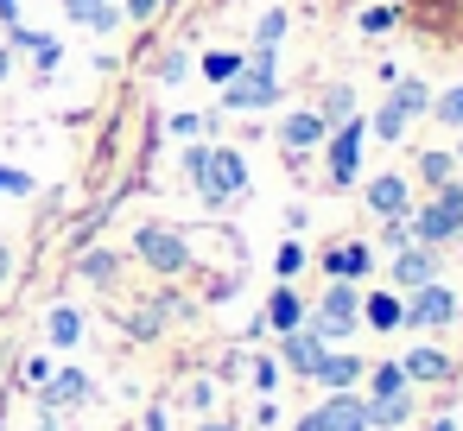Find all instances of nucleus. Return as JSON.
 <instances>
[{
	"mask_svg": "<svg viewBox=\"0 0 463 431\" xmlns=\"http://www.w3.org/2000/svg\"><path fill=\"white\" fill-rule=\"evenodd\" d=\"M355 323H362V292L349 286V279H336L324 298H317V311H311V336L330 349V342H343V336H355Z\"/></svg>",
	"mask_w": 463,
	"mask_h": 431,
	"instance_id": "f257e3e1",
	"label": "nucleus"
},
{
	"mask_svg": "<svg viewBox=\"0 0 463 431\" xmlns=\"http://www.w3.org/2000/svg\"><path fill=\"white\" fill-rule=\"evenodd\" d=\"M273 102H279V70H273V58L254 52V58L241 64V77L222 83V108H229V115H235V108L248 115V108H273Z\"/></svg>",
	"mask_w": 463,
	"mask_h": 431,
	"instance_id": "f03ea898",
	"label": "nucleus"
},
{
	"mask_svg": "<svg viewBox=\"0 0 463 431\" xmlns=\"http://www.w3.org/2000/svg\"><path fill=\"white\" fill-rule=\"evenodd\" d=\"M134 254H140L153 273H165V279L191 267V241H184L178 229H159V222H146V229L134 235Z\"/></svg>",
	"mask_w": 463,
	"mask_h": 431,
	"instance_id": "7ed1b4c3",
	"label": "nucleus"
},
{
	"mask_svg": "<svg viewBox=\"0 0 463 431\" xmlns=\"http://www.w3.org/2000/svg\"><path fill=\"white\" fill-rule=\"evenodd\" d=\"M241 191H248V159H241L235 146H210V172H203L197 197H203V203H229V197H241Z\"/></svg>",
	"mask_w": 463,
	"mask_h": 431,
	"instance_id": "20e7f679",
	"label": "nucleus"
},
{
	"mask_svg": "<svg viewBox=\"0 0 463 431\" xmlns=\"http://www.w3.org/2000/svg\"><path fill=\"white\" fill-rule=\"evenodd\" d=\"M450 317H457V292H450V286H438V279L412 286V298L400 305V323H412V330H444Z\"/></svg>",
	"mask_w": 463,
	"mask_h": 431,
	"instance_id": "39448f33",
	"label": "nucleus"
},
{
	"mask_svg": "<svg viewBox=\"0 0 463 431\" xmlns=\"http://www.w3.org/2000/svg\"><path fill=\"white\" fill-rule=\"evenodd\" d=\"M406 235H412L419 248H444V241H457V235H463V216H457L444 197H431L425 210H406Z\"/></svg>",
	"mask_w": 463,
	"mask_h": 431,
	"instance_id": "423d86ee",
	"label": "nucleus"
},
{
	"mask_svg": "<svg viewBox=\"0 0 463 431\" xmlns=\"http://www.w3.org/2000/svg\"><path fill=\"white\" fill-rule=\"evenodd\" d=\"M362 140H368V121L362 115H349V121H336L330 127V184H355V159H362Z\"/></svg>",
	"mask_w": 463,
	"mask_h": 431,
	"instance_id": "0eeeda50",
	"label": "nucleus"
},
{
	"mask_svg": "<svg viewBox=\"0 0 463 431\" xmlns=\"http://www.w3.org/2000/svg\"><path fill=\"white\" fill-rule=\"evenodd\" d=\"M311 380H317L324 393H349V387L362 380V355H349V349H324L317 368H311Z\"/></svg>",
	"mask_w": 463,
	"mask_h": 431,
	"instance_id": "6e6552de",
	"label": "nucleus"
},
{
	"mask_svg": "<svg viewBox=\"0 0 463 431\" xmlns=\"http://www.w3.org/2000/svg\"><path fill=\"white\" fill-rule=\"evenodd\" d=\"M324 431H368V406H362V393H324V406L311 412Z\"/></svg>",
	"mask_w": 463,
	"mask_h": 431,
	"instance_id": "1a4fd4ad",
	"label": "nucleus"
},
{
	"mask_svg": "<svg viewBox=\"0 0 463 431\" xmlns=\"http://www.w3.org/2000/svg\"><path fill=\"white\" fill-rule=\"evenodd\" d=\"M368 210H374V216H387V222H400V216L412 210V191H406V178H400V172H381V178L368 184Z\"/></svg>",
	"mask_w": 463,
	"mask_h": 431,
	"instance_id": "9d476101",
	"label": "nucleus"
},
{
	"mask_svg": "<svg viewBox=\"0 0 463 431\" xmlns=\"http://www.w3.org/2000/svg\"><path fill=\"white\" fill-rule=\"evenodd\" d=\"M425 279H438V254L431 248H419V241H406L400 254H393V286H425Z\"/></svg>",
	"mask_w": 463,
	"mask_h": 431,
	"instance_id": "9b49d317",
	"label": "nucleus"
},
{
	"mask_svg": "<svg viewBox=\"0 0 463 431\" xmlns=\"http://www.w3.org/2000/svg\"><path fill=\"white\" fill-rule=\"evenodd\" d=\"M317 355H324V342H317V336H311L305 323L279 336V361H286L292 374H311V368H317Z\"/></svg>",
	"mask_w": 463,
	"mask_h": 431,
	"instance_id": "f8f14e48",
	"label": "nucleus"
},
{
	"mask_svg": "<svg viewBox=\"0 0 463 431\" xmlns=\"http://www.w3.org/2000/svg\"><path fill=\"white\" fill-rule=\"evenodd\" d=\"M279 140H286L292 153H311V146H324V140H330V127L317 121V108H305V115H286V127H279Z\"/></svg>",
	"mask_w": 463,
	"mask_h": 431,
	"instance_id": "ddd939ff",
	"label": "nucleus"
},
{
	"mask_svg": "<svg viewBox=\"0 0 463 431\" xmlns=\"http://www.w3.org/2000/svg\"><path fill=\"white\" fill-rule=\"evenodd\" d=\"M368 267H374V248H362V241H349V248H330V254H324V273H330V279H362Z\"/></svg>",
	"mask_w": 463,
	"mask_h": 431,
	"instance_id": "4468645a",
	"label": "nucleus"
},
{
	"mask_svg": "<svg viewBox=\"0 0 463 431\" xmlns=\"http://www.w3.org/2000/svg\"><path fill=\"white\" fill-rule=\"evenodd\" d=\"M260 323H267V330H279V336H286V330H298V323H305V305H298V292H292V286H279V292L267 298Z\"/></svg>",
	"mask_w": 463,
	"mask_h": 431,
	"instance_id": "2eb2a0df",
	"label": "nucleus"
},
{
	"mask_svg": "<svg viewBox=\"0 0 463 431\" xmlns=\"http://www.w3.org/2000/svg\"><path fill=\"white\" fill-rule=\"evenodd\" d=\"M83 399H90V374L83 368H58L45 380V406H83Z\"/></svg>",
	"mask_w": 463,
	"mask_h": 431,
	"instance_id": "dca6fc26",
	"label": "nucleus"
},
{
	"mask_svg": "<svg viewBox=\"0 0 463 431\" xmlns=\"http://www.w3.org/2000/svg\"><path fill=\"white\" fill-rule=\"evenodd\" d=\"M368 406V431H393L412 418V393H381V399H362Z\"/></svg>",
	"mask_w": 463,
	"mask_h": 431,
	"instance_id": "f3484780",
	"label": "nucleus"
},
{
	"mask_svg": "<svg viewBox=\"0 0 463 431\" xmlns=\"http://www.w3.org/2000/svg\"><path fill=\"white\" fill-rule=\"evenodd\" d=\"M45 336H52V349H77V342H83V311H77V305H52Z\"/></svg>",
	"mask_w": 463,
	"mask_h": 431,
	"instance_id": "a211bd4d",
	"label": "nucleus"
},
{
	"mask_svg": "<svg viewBox=\"0 0 463 431\" xmlns=\"http://www.w3.org/2000/svg\"><path fill=\"white\" fill-rule=\"evenodd\" d=\"M400 368H406V380H450V355H438V349H425V342L406 349Z\"/></svg>",
	"mask_w": 463,
	"mask_h": 431,
	"instance_id": "6ab92c4d",
	"label": "nucleus"
},
{
	"mask_svg": "<svg viewBox=\"0 0 463 431\" xmlns=\"http://www.w3.org/2000/svg\"><path fill=\"white\" fill-rule=\"evenodd\" d=\"M387 102H393V108H400L406 121H412V115H431V89H425L419 77H406V83H400V89H393Z\"/></svg>",
	"mask_w": 463,
	"mask_h": 431,
	"instance_id": "aec40b11",
	"label": "nucleus"
},
{
	"mask_svg": "<svg viewBox=\"0 0 463 431\" xmlns=\"http://www.w3.org/2000/svg\"><path fill=\"white\" fill-rule=\"evenodd\" d=\"M362 323L393 330V323H400V298H393V292H368V298H362Z\"/></svg>",
	"mask_w": 463,
	"mask_h": 431,
	"instance_id": "412c9836",
	"label": "nucleus"
},
{
	"mask_svg": "<svg viewBox=\"0 0 463 431\" xmlns=\"http://www.w3.org/2000/svg\"><path fill=\"white\" fill-rule=\"evenodd\" d=\"M368 134H374L381 146H400V134H406V115H400L393 102H381V108H374V121H368Z\"/></svg>",
	"mask_w": 463,
	"mask_h": 431,
	"instance_id": "4be33fe9",
	"label": "nucleus"
},
{
	"mask_svg": "<svg viewBox=\"0 0 463 431\" xmlns=\"http://www.w3.org/2000/svg\"><path fill=\"white\" fill-rule=\"evenodd\" d=\"M279 39H286V14L273 7V14H260V26H254V52H260V58H273V52H279Z\"/></svg>",
	"mask_w": 463,
	"mask_h": 431,
	"instance_id": "5701e85b",
	"label": "nucleus"
},
{
	"mask_svg": "<svg viewBox=\"0 0 463 431\" xmlns=\"http://www.w3.org/2000/svg\"><path fill=\"white\" fill-rule=\"evenodd\" d=\"M412 380H406V368L400 361H381L374 374H368V399H381V393H406Z\"/></svg>",
	"mask_w": 463,
	"mask_h": 431,
	"instance_id": "b1692460",
	"label": "nucleus"
},
{
	"mask_svg": "<svg viewBox=\"0 0 463 431\" xmlns=\"http://www.w3.org/2000/svg\"><path fill=\"white\" fill-rule=\"evenodd\" d=\"M241 64H248V58H241V52H210V58H203V77H210V83H216V89H222V83H229V77H241Z\"/></svg>",
	"mask_w": 463,
	"mask_h": 431,
	"instance_id": "393cba45",
	"label": "nucleus"
},
{
	"mask_svg": "<svg viewBox=\"0 0 463 431\" xmlns=\"http://www.w3.org/2000/svg\"><path fill=\"white\" fill-rule=\"evenodd\" d=\"M349 115H355V89H330V96H324V108H317V121H324V127H336V121H349Z\"/></svg>",
	"mask_w": 463,
	"mask_h": 431,
	"instance_id": "a878e982",
	"label": "nucleus"
},
{
	"mask_svg": "<svg viewBox=\"0 0 463 431\" xmlns=\"http://www.w3.org/2000/svg\"><path fill=\"white\" fill-rule=\"evenodd\" d=\"M431 115H438L444 127H457V134H463V83H457V89H444V96H431Z\"/></svg>",
	"mask_w": 463,
	"mask_h": 431,
	"instance_id": "bb28decb",
	"label": "nucleus"
},
{
	"mask_svg": "<svg viewBox=\"0 0 463 431\" xmlns=\"http://www.w3.org/2000/svg\"><path fill=\"white\" fill-rule=\"evenodd\" d=\"M450 172H457V159H450V153H419V178H425V184H444Z\"/></svg>",
	"mask_w": 463,
	"mask_h": 431,
	"instance_id": "cd10ccee",
	"label": "nucleus"
},
{
	"mask_svg": "<svg viewBox=\"0 0 463 431\" xmlns=\"http://www.w3.org/2000/svg\"><path fill=\"white\" fill-rule=\"evenodd\" d=\"M115 267H121L115 254H83V260H77V273H83V279H96V286H109V279H115Z\"/></svg>",
	"mask_w": 463,
	"mask_h": 431,
	"instance_id": "c85d7f7f",
	"label": "nucleus"
},
{
	"mask_svg": "<svg viewBox=\"0 0 463 431\" xmlns=\"http://www.w3.org/2000/svg\"><path fill=\"white\" fill-rule=\"evenodd\" d=\"M39 184H33V172H20V165H0V197H33Z\"/></svg>",
	"mask_w": 463,
	"mask_h": 431,
	"instance_id": "c756f323",
	"label": "nucleus"
},
{
	"mask_svg": "<svg viewBox=\"0 0 463 431\" xmlns=\"http://www.w3.org/2000/svg\"><path fill=\"white\" fill-rule=\"evenodd\" d=\"M203 172H210V146H184V178L203 184Z\"/></svg>",
	"mask_w": 463,
	"mask_h": 431,
	"instance_id": "7c9ffc66",
	"label": "nucleus"
},
{
	"mask_svg": "<svg viewBox=\"0 0 463 431\" xmlns=\"http://www.w3.org/2000/svg\"><path fill=\"white\" fill-rule=\"evenodd\" d=\"M254 387H260V393H273V387H279V361H273V355H267V361H254Z\"/></svg>",
	"mask_w": 463,
	"mask_h": 431,
	"instance_id": "2f4dec72",
	"label": "nucleus"
},
{
	"mask_svg": "<svg viewBox=\"0 0 463 431\" xmlns=\"http://www.w3.org/2000/svg\"><path fill=\"white\" fill-rule=\"evenodd\" d=\"M90 26H96V33H115V26H121V7H109V0H102V7L90 14Z\"/></svg>",
	"mask_w": 463,
	"mask_h": 431,
	"instance_id": "473e14b6",
	"label": "nucleus"
},
{
	"mask_svg": "<svg viewBox=\"0 0 463 431\" xmlns=\"http://www.w3.org/2000/svg\"><path fill=\"white\" fill-rule=\"evenodd\" d=\"M387 26H393V7H368L362 14V33H387Z\"/></svg>",
	"mask_w": 463,
	"mask_h": 431,
	"instance_id": "72a5a7b5",
	"label": "nucleus"
},
{
	"mask_svg": "<svg viewBox=\"0 0 463 431\" xmlns=\"http://www.w3.org/2000/svg\"><path fill=\"white\" fill-rule=\"evenodd\" d=\"M7 39H14V45H20V52H39V45H45V33H33V26H14V33H7Z\"/></svg>",
	"mask_w": 463,
	"mask_h": 431,
	"instance_id": "f704fd0d",
	"label": "nucleus"
},
{
	"mask_svg": "<svg viewBox=\"0 0 463 431\" xmlns=\"http://www.w3.org/2000/svg\"><path fill=\"white\" fill-rule=\"evenodd\" d=\"M298 267H305V248L286 241V248H279V273H298Z\"/></svg>",
	"mask_w": 463,
	"mask_h": 431,
	"instance_id": "c9c22d12",
	"label": "nucleus"
},
{
	"mask_svg": "<svg viewBox=\"0 0 463 431\" xmlns=\"http://www.w3.org/2000/svg\"><path fill=\"white\" fill-rule=\"evenodd\" d=\"M121 7H128V20H153V14L165 7V0H121Z\"/></svg>",
	"mask_w": 463,
	"mask_h": 431,
	"instance_id": "e433bc0d",
	"label": "nucleus"
},
{
	"mask_svg": "<svg viewBox=\"0 0 463 431\" xmlns=\"http://www.w3.org/2000/svg\"><path fill=\"white\" fill-rule=\"evenodd\" d=\"M96 7H102V0H64V14H71L77 26H90V14H96Z\"/></svg>",
	"mask_w": 463,
	"mask_h": 431,
	"instance_id": "4c0bfd02",
	"label": "nucleus"
},
{
	"mask_svg": "<svg viewBox=\"0 0 463 431\" xmlns=\"http://www.w3.org/2000/svg\"><path fill=\"white\" fill-rule=\"evenodd\" d=\"M381 241H387V248H393V254H400V248H406V241H412V235H406V216H400V222H387V235H381Z\"/></svg>",
	"mask_w": 463,
	"mask_h": 431,
	"instance_id": "58836bf2",
	"label": "nucleus"
},
{
	"mask_svg": "<svg viewBox=\"0 0 463 431\" xmlns=\"http://www.w3.org/2000/svg\"><path fill=\"white\" fill-rule=\"evenodd\" d=\"M26 380H33V387H45V380H52V361H45V355H33V361H26Z\"/></svg>",
	"mask_w": 463,
	"mask_h": 431,
	"instance_id": "ea45409f",
	"label": "nucleus"
},
{
	"mask_svg": "<svg viewBox=\"0 0 463 431\" xmlns=\"http://www.w3.org/2000/svg\"><path fill=\"white\" fill-rule=\"evenodd\" d=\"M438 197H444V203L463 216V184H457V178H444V184H438Z\"/></svg>",
	"mask_w": 463,
	"mask_h": 431,
	"instance_id": "a19ab883",
	"label": "nucleus"
},
{
	"mask_svg": "<svg viewBox=\"0 0 463 431\" xmlns=\"http://www.w3.org/2000/svg\"><path fill=\"white\" fill-rule=\"evenodd\" d=\"M184 70H191V58H184V52H172V58H165V83H178Z\"/></svg>",
	"mask_w": 463,
	"mask_h": 431,
	"instance_id": "79ce46f5",
	"label": "nucleus"
},
{
	"mask_svg": "<svg viewBox=\"0 0 463 431\" xmlns=\"http://www.w3.org/2000/svg\"><path fill=\"white\" fill-rule=\"evenodd\" d=\"M197 127H203V121H197V115H172V134H178V140H191V134H197Z\"/></svg>",
	"mask_w": 463,
	"mask_h": 431,
	"instance_id": "37998d69",
	"label": "nucleus"
},
{
	"mask_svg": "<svg viewBox=\"0 0 463 431\" xmlns=\"http://www.w3.org/2000/svg\"><path fill=\"white\" fill-rule=\"evenodd\" d=\"M7 273H14V248L0 241V286H7Z\"/></svg>",
	"mask_w": 463,
	"mask_h": 431,
	"instance_id": "c03bdc74",
	"label": "nucleus"
},
{
	"mask_svg": "<svg viewBox=\"0 0 463 431\" xmlns=\"http://www.w3.org/2000/svg\"><path fill=\"white\" fill-rule=\"evenodd\" d=\"M0 20H7V26H20V0H0Z\"/></svg>",
	"mask_w": 463,
	"mask_h": 431,
	"instance_id": "a18cd8bd",
	"label": "nucleus"
},
{
	"mask_svg": "<svg viewBox=\"0 0 463 431\" xmlns=\"http://www.w3.org/2000/svg\"><path fill=\"white\" fill-rule=\"evenodd\" d=\"M140 431H165V412H159V406H153V412H146V425H140Z\"/></svg>",
	"mask_w": 463,
	"mask_h": 431,
	"instance_id": "49530a36",
	"label": "nucleus"
},
{
	"mask_svg": "<svg viewBox=\"0 0 463 431\" xmlns=\"http://www.w3.org/2000/svg\"><path fill=\"white\" fill-rule=\"evenodd\" d=\"M425 431H457V425H450V418H431V425H425Z\"/></svg>",
	"mask_w": 463,
	"mask_h": 431,
	"instance_id": "de8ad7c7",
	"label": "nucleus"
},
{
	"mask_svg": "<svg viewBox=\"0 0 463 431\" xmlns=\"http://www.w3.org/2000/svg\"><path fill=\"white\" fill-rule=\"evenodd\" d=\"M298 431H324V425H317V418H311V412H305V418H298Z\"/></svg>",
	"mask_w": 463,
	"mask_h": 431,
	"instance_id": "09e8293b",
	"label": "nucleus"
},
{
	"mask_svg": "<svg viewBox=\"0 0 463 431\" xmlns=\"http://www.w3.org/2000/svg\"><path fill=\"white\" fill-rule=\"evenodd\" d=\"M0 83H7V52H0Z\"/></svg>",
	"mask_w": 463,
	"mask_h": 431,
	"instance_id": "8fccbe9b",
	"label": "nucleus"
},
{
	"mask_svg": "<svg viewBox=\"0 0 463 431\" xmlns=\"http://www.w3.org/2000/svg\"><path fill=\"white\" fill-rule=\"evenodd\" d=\"M203 431H235V425H203Z\"/></svg>",
	"mask_w": 463,
	"mask_h": 431,
	"instance_id": "3c124183",
	"label": "nucleus"
},
{
	"mask_svg": "<svg viewBox=\"0 0 463 431\" xmlns=\"http://www.w3.org/2000/svg\"><path fill=\"white\" fill-rule=\"evenodd\" d=\"M450 159H457V165H463V140H457V153H450Z\"/></svg>",
	"mask_w": 463,
	"mask_h": 431,
	"instance_id": "603ef678",
	"label": "nucleus"
}]
</instances>
